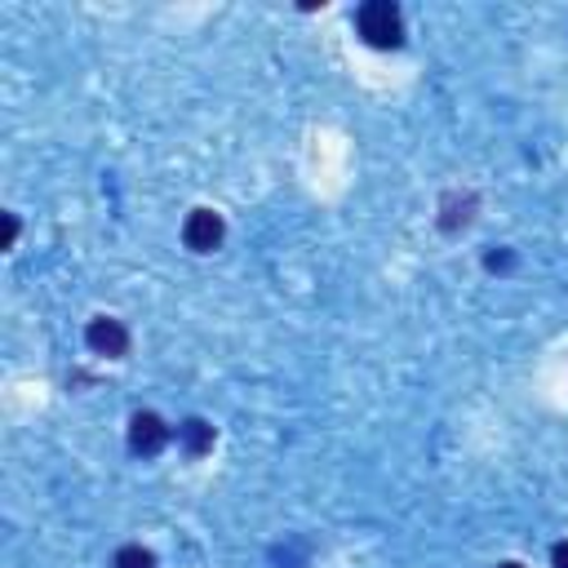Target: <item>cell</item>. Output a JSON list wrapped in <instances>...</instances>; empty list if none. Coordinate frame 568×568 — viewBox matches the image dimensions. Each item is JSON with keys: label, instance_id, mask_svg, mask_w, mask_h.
I'll return each instance as SVG.
<instances>
[{"label": "cell", "instance_id": "cell-9", "mask_svg": "<svg viewBox=\"0 0 568 568\" xmlns=\"http://www.w3.org/2000/svg\"><path fill=\"white\" fill-rule=\"evenodd\" d=\"M19 232H23L19 214H6V249H14V245H19Z\"/></svg>", "mask_w": 568, "mask_h": 568}, {"label": "cell", "instance_id": "cell-1", "mask_svg": "<svg viewBox=\"0 0 568 568\" xmlns=\"http://www.w3.org/2000/svg\"><path fill=\"white\" fill-rule=\"evenodd\" d=\"M355 28H360V41L373 50H400L405 45V19H400L396 0H364L355 10Z\"/></svg>", "mask_w": 568, "mask_h": 568}, {"label": "cell", "instance_id": "cell-10", "mask_svg": "<svg viewBox=\"0 0 568 568\" xmlns=\"http://www.w3.org/2000/svg\"><path fill=\"white\" fill-rule=\"evenodd\" d=\"M550 568H568V542H555L550 546Z\"/></svg>", "mask_w": 568, "mask_h": 568}, {"label": "cell", "instance_id": "cell-7", "mask_svg": "<svg viewBox=\"0 0 568 568\" xmlns=\"http://www.w3.org/2000/svg\"><path fill=\"white\" fill-rule=\"evenodd\" d=\"M111 568H156V555L147 546H120Z\"/></svg>", "mask_w": 568, "mask_h": 568}, {"label": "cell", "instance_id": "cell-5", "mask_svg": "<svg viewBox=\"0 0 568 568\" xmlns=\"http://www.w3.org/2000/svg\"><path fill=\"white\" fill-rule=\"evenodd\" d=\"M480 210V196L475 192H449L440 201V232H462Z\"/></svg>", "mask_w": 568, "mask_h": 568}, {"label": "cell", "instance_id": "cell-2", "mask_svg": "<svg viewBox=\"0 0 568 568\" xmlns=\"http://www.w3.org/2000/svg\"><path fill=\"white\" fill-rule=\"evenodd\" d=\"M223 240H227L223 214H214V210H192V214H186L182 245L192 249V254H214V249H223Z\"/></svg>", "mask_w": 568, "mask_h": 568}, {"label": "cell", "instance_id": "cell-6", "mask_svg": "<svg viewBox=\"0 0 568 568\" xmlns=\"http://www.w3.org/2000/svg\"><path fill=\"white\" fill-rule=\"evenodd\" d=\"M178 440H182L186 458H205V453L214 449L218 431H214V422H205V418H186V422L178 427Z\"/></svg>", "mask_w": 568, "mask_h": 568}, {"label": "cell", "instance_id": "cell-4", "mask_svg": "<svg viewBox=\"0 0 568 568\" xmlns=\"http://www.w3.org/2000/svg\"><path fill=\"white\" fill-rule=\"evenodd\" d=\"M169 427H164V418L160 414H151V409H138L133 418H129V449L138 453V458H156L164 444H169Z\"/></svg>", "mask_w": 568, "mask_h": 568}, {"label": "cell", "instance_id": "cell-3", "mask_svg": "<svg viewBox=\"0 0 568 568\" xmlns=\"http://www.w3.org/2000/svg\"><path fill=\"white\" fill-rule=\"evenodd\" d=\"M129 329H125V320H116V315H94L89 324H85V346L94 351V355H107V360H125L129 355Z\"/></svg>", "mask_w": 568, "mask_h": 568}, {"label": "cell", "instance_id": "cell-11", "mask_svg": "<svg viewBox=\"0 0 568 568\" xmlns=\"http://www.w3.org/2000/svg\"><path fill=\"white\" fill-rule=\"evenodd\" d=\"M497 568H524V564H515V559H506V564H497Z\"/></svg>", "mask_w": 568, "mask_h": 568}, {"label": "cell", "instance_id": "cell-8", "mask_svg": "<svg viewBox=\"0 0 568 568\" xmlns=\"http://www.w3.org/2000/svg\"><path fill=\"white\" fill-rule=\"evenodd\" d=\"M511 262H515V258H511L506 249H493V254L484 258V267H489V271H511Z\"/></svg>", "mask_w": 568, "mask_h": 568}]
</instances>
